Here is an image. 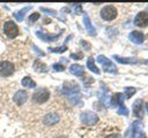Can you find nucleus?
<instances>
[{
  "label": "nucleus",
  "mask_w": 148,
  "mask_h": 138,
  "mask_svg": "<svg viewBox=\"0 0 148 138\" xmlns=\"http://www.w3.org/2000/svg\"><path fill=\"white\" fill-rule=\"evenodd\" d=\"M87 67H88V69H89L90 71H92V72H95V74H99V69L96 67L95 60H94L92 56L88 57V60H87Z\"/></svg>",
  "instance_id": "obj_19"
},
{
  "label": "nucleus",
  "mask_w": 148,
  "mask_h": 138,
  "mask_svg": "<svg viewBox=\"0 0 148 138\" xmlns=\"http://www.w3.org/2000/svg\"><path fill=\"white\" fill-rule=\"evenodd\" d=\"M118 114H120V115H128V109L124 106V105H120L119 107H118Z\"/></svg>",
  "instance_id": "obj_25"
},
{
  "label": "nucleus",
  "mask_w": 148,
  "mask_h": 138,
  "mask_svg": "<svg viewBox=\"0 0 148 138\" xmlns=\"http://www.w3.org/2000/svg\"><path fill=\"white\" fill-rule=\"evenodd\" d=\"M58 138H66V137H64V136H61V137H58Z\"/></svg>",
  "instance_id": "obj_32"
},
{
  "label": "nucleus",
  "mask_w": 148,
  "mask_h": 138,
  "mask_svg": "<svg viewBox=\"0 0 148 138\" xmlns=\"http://www.w3.org/2000/svg\"><path fill=\"white\" fill-rule=\"evenodd\" d=\"M113 57L116 59V61L124 63V64H134L139 62V59L136 57H119L118 55H113Z\"/></svg>",
  "instance_id": "obj_16"
},
{
  "label": "nucleus",
  "mask_w": 148,
  "mask_h": 138,
  "mask_svg": "<svg viewBox=\"0 0 148 138\" xmlns=\"http://www.w3.org/2000/svg\"><path fill=\"white\" fill-rule=\"evenodd\" d=\"M34 68H35V70H37V71H39V72H46V71H47L46 64H44V63L40 62L39 60H35V62H34Z\"/></svg>",
  "instance_id": "obj_21"
},
{
  "label": "nucleus",
  "mask_w": 148,
  "mask_h": 138,
  "mask_svg": "<svg viewBox=\"0 0 148 138\" xmlns=\"http://www.w3.org/2000/svg\"><path fill=\"white\" fill-rule=\"evenodd\" d=\"M40 10H42V12H44V13H46V14H50V15H52V16H56V15H57L56 10H52V9H49V8L40 7Z\"/></svg>",
  "instance_id": "obj_26"
},
{
  "label": "nucleus",
  "mask_w": 148,
  "mask_h": 138,
  "mask_svg": "<svg viewBox=\"0 0 148 138\" xmlns=\"http://www.w3.org/2000/svg\"><path fill=\"white\" fill-rule=\"evenodd\" d=\"M105 138H120V136H119L118 133H112V135H109V136H106Z\"/></svg>",
  "instance_id": "obj_30"
},
{
  "label": "nucleus",
  "mask_w": 148,
  "mask_h": 138,
  "mask_svg": "<svg viewBox=\"0 0 148 138\" xmlns=\"http://www.w3.org/2000/svg\"><path fill=\"white\" fill-rule=\"evenodd\" d=\"M62 93L73 102L79 103L80 101V86L74 82H66L62 85Z\"/></svg>",
  "instance_id": "obj_1"
},
{
  "label": "nucleus",
  "mask_w": 148,
  "mask_h": 138,
  "mask_svg": "<svg viewBox=\"0 0 148 138\" xmlns=\"http://www.w3.org/2000/svg\"><path fill=\"white\" fill-rule=\"evenodd\" d=\"M69 71H71V74L75 75V76H82L84 74V68L80 64H72L69 67Z\"/></svg>",
  "instance_id": "obj_18"
},
{
  "label": "nucleus",
  "mask_w": 148,
  "mask_h": 138,
  "mask_svg": "<svg viewBox=\"0 0 148 138\" xmlns=\"http://www.w3.org/2000/svg\"><path fill=\"white\" fill-rule=\"evenodd\" d=\"M43 122L46 125H53V124H56V123L59 122V115L57 113H53V112L52 113H49V114H46L44 116Z\"/></svg>",
  "instance_id": "obj_12"
},
{
  "label": "nucleus",
  "mask_w": 148,
  "mask_h": 138,
  "mask_svg": "<svg viewBox=\"0 0 148 138\" xmlns=\"http://www.w3.org/2000/svg\"><path fill=\"white\" fill-rule=\"evenodd\" d=\"M83 24H84V26H86V29H87V31H88L89 34H91V36H95L96 34V30H95L94 25L91 24L89 17L87 15H84V17H83Z\"/></svg>",
  "instance_id": "obj_17"
},
{
  "label": "nucleus",
  "mask_w": 148,
  "mask_h": 138,
  "mask_svg": "<svg viewBox=\"0 0 148 138\" xmlns=\"http://www.w3.org/2000/svg\"><path fill=\"white\" fill-rule=\"evenodd\" d=\"M38 18H39V14H38V13H32V14L29 16L28 22H29V24H32V23H35Z\"/></svg>",
  "instance_id": "obj_24"
},
{
  "label": "nucleus",
  "mask_w": 148,
  "mask_h": 138,
  "mask_svg": "<svg viewBox=\"0 0 148 138\" xmlns=\"http://www.w3.org/2000/svg\"><path fill=\"white\" fill-rule=\"evenodd\" d=\"M101 16H102V18H103L104 21H112V20H114L116 16H117V9H116L113 6L108 5V6H105V7L102 8V10H101Z\"/></svg>",
  "instance_id": "obj_5"
},
{
  "label": "nucleus",
  "mask_w": 148,
  "mask_h": 138,
  "mask_svg": "<svg viewBox=\"0 0 148 138\" xmlns=\"http://www.w3.org/2000/svg\"><path fill=\"white\" fill-rule=\"evenodd\" d=\"M71 57L75 59V60H80L83 57V54L82 53H73V54H71Z\"/></svg>",
  "instance_id": "obj_29"
},
{
  "label": "nucleus",
  "mask_w": 148,
  "mask_h": 138,
  "mask_svg": "<svg viewBox=\"0 0 148 138\" xmlns=\"http://www.w3.org/2000/svg\"><path fill=\"white\" fill-rule=\"evenodd\" d=\"M22 85L23 86H25V87H29V89H34V87H36V83L29 77V76H27V77H24V78H22Z\"/></svg>",
  "instance_id": "obj_22"
},
{
  "label": "nucleus",
  "mask_w": 148,
  "mask_h": 138,
  "mask_svg": "<svg viewBox=\"0 0 148 138\" xmlns=\"http://www.w3.org/2000/svg\"><path fill=\"white\" fill-rule=\"evenodd\" d=\"M128 38L131 41H133L134 44H142L143 40H145V36L142 32L140 31H132L130 34H128Z\"/></svg>",
  "instance_id": "obj_14"
},
{
  "label": "nucleus",
  "mask_w": 148,
  "mask_h": 138,
  "mask_svg": "<svg viewBox=\"0 0 148 138\" xmlns=\"http://www.w3.org/2000/svg\"><path fill=\"white\" fill-rule=\"evenodd\" d=\"M52 68H53L56 71H64V70H65V67L61 66L60 63H54V64L52 66Z\"/></svg>",
  "instance_id": "obj_28"
},
{
  "label": "nucleus",
  "mask_w": 148,
  "mask_h": 138,
  "mask_svg": "<svg viewBox=\"0 0 148 138\" xmlns=\"http://www.w3.org/2000/svg\"><path fill=\"white\" fill-rule=\"evenodd\" d=\"M14 72V66L8 61H1L0 62V76L8 77Z\"/></svg>",
  "instance_id": "obj_7"
},
{
  "label": "nucleus",
  "mask_w": 148,
  "mask_h": 138,
  "mask_svg": "<svg viewBox=\"0 0 148 138\" xmlns=\"http://www.w3.org/2000/svg\"><path fill=\"white\" fill-rule=\"evenodd\" d=\"M36 34H37L42 40H44V41H50V43H51V41L58 40V39H59V36L61 34V32L58 33V34H50V33H44V32H42V31H37Z\"/></svg>",
  "instance_id": "obj_13"
},
{
  "label": "nucleus",
  "mask_w": 148,
  "mask_h": 138,
  "mask_svg": "<svg viewBox=\"0 0 148 138\" xmlns=\"http://www.w3.org/2000/svg\"><path fill=\"white\" fill-rule=\"evenodd\" d=\"M133 114L134 116L139 117V118H142L143 116V101L141 99H138L134 101L133 103Z\"/></svg>",
  "instance_id": "obj_11"
},
{
  "label": "nucleus",
  "mask_w": 148,
  "mask_h": 138,
  "mask_svg": "<svg viewBox=\"0 0 148 138\" xmlns=\"http://www.w3.org/2000/svg\"><path fill=\"white\" fill-rule=\"evenodd\" d=\"M124 99H125V95L123 94V93H116V94H113L112 97H111V99H110V105L111 106H113V107H116V106H120V105H124Z\"/></svg>",
  "instance_id": "obj_15"
},
{
  "label": "nucleus",
  "mask_w": 148,
  "mask_h": 138,
  "mask_svg": "<svg viewBox=\"0 0 148 138\" xmlns=\"http://www.w3.org/2000/svg\"><path fill=\"white\" fill-rule=\"evenodd\" d=\"M67 49V46H62V47H59V48H49L50 52H58V53H61V52H65Z\"/></svg>",
  "instance_id": "obj_27"
},
{
  "label": "nucleus",
  "mask_w": 148,
  "mask_h": 138,
  "mask_svg": "<svg viewBox=\"0 0 148 138\" xmlns=\"http://www.w3.org/2000/svg\"><path fill=\"white\" fill-rule=\"evenodd\" d=\"M145 62H146V63H148V61H145Z\"/></svg>",
  "instance_id": "obj_33"
},
{
  "label": "nucleus",
  "mask_w": 148,
  "mask_h": 138,
  "mask_svg": "<svg viewBox=\"0 0 148 138\" xmlns=\"http://www.w3.org/2000/svg\"><path fill=\"white\" fill-rule=\"evenodd\" d=\"M80 120L82 123L87 124V125H94L97 123L98 121V116L97 114H95L94 112H90V110H87V112H83L81 115H80Z\"/></svg>",
  "instance_id": "obj_3"
},
{
  "label": "nucleus",
  "mask_w": 148,
  "mask_h": 138,
  "mask_svg": "<svg viewBox=\"0 0 148 138\" xmlns=\"http://www.w3.org/2000/svg\"><path fill=\"white\" fill-rule=\"evenodd\" d=\"M134 24L140 28H145L148 25V13L146 12H140L136 14L134 18Z\"/></svg>",
  "instance_id": "obj_8"
},
{
  "label": "nucleus",
  "mask_w": 148,
  "mask_h": 138,
  "mask_svg": "<svg viewBox=\"0 0 148 138\" xmlns=\"http://www.w3.org/2000/svg\"><path fill=\"white\" fill-rule=\"evenodd\" d=\"M27 99H28V93H27V91H24V90H18V91L14 94V97H13L14 102H15L16 105H18V106L23 105V103L27 101Z\"/></svg>",
  "instance_id": "obj_10"
},
{
  "label": "nucleus",
  "mask_w": 148,
  "mask_h": 138,
  "mask_svg": "<svg viewBox=\"0 0 148 138\" xmlns=\"http://www.w3.org/2000/svg\"><path fill=\"white\" fill-rule=\"evenodd\" d=\"M3 32L8 38H15L18 34V28L13 21H7L3 24Z\"/></svg>",
  "instance_id": "obj_4"
},
{
  "label": "nucleus",
  "mask_w": 148,
  "mask_h": 138,
  "mask_svg": "<svg viewBox=\"0 0 148 138\" xmlns=\"http://www.w3.org/2000/svg\"><path fill=\"white\" fill-rule=\"evenodd\" d=\"M97 61L102 64V68H103V70L105 72H110V74H117L118 72L116 66L111 62V60H109L104 55H98L97 56Z\"/></svg>",
  "instance_id": "obj_2"
},
{
  "label": "nucleus",
  "mask_w": 148,
  "mask_h": 138,
  "mask_svg": "<svg viewBox=\"0 0 148 138\" xmlns=\"http://www.w3.org/2000/svg\"><path fill=\"white\" fill-rule=\"evenodd\" d=\"M132 136L133 138H147L142 131V123L140 121H135L132 124Z\"/></svg>",
  "instance_id": "obj_9"
},
{
  "label": "nucleus",
  "mask_w": 148,
  "mask_h": 138,
  "mask_svg": "<svg viewBox=\"0 0 148 138\" xmlns=\"http://www.w3.org/2000/svg\"><path fill=\"white\" fill-rule=\"evenodd\" d=\"M124 91H125V98L130 99V98L135 93L136 90H135V87H125Z\"/></svg>",
  "instance_id": "obj_23"
},
{
  "label": "nucleus",
  "mask_w": 148,
  "mask_h": 138,
  "mask_svg": "<svg viewBox=\"0 0 148 138\" xmlns=\"http://www.w3.org/2000/svg\"><path fill=\"white\" fill-rule=\"evenodd\" d=\"M30 8H31V7H30V6H28V7L22 8V9H21V10H18V12H15V13H14V18H16V21H23L25 13H27Z\"/></svg>",
  "instance_id": "obj_20"
},
{
  "label": "nucleus",
  "mask_w": 148,
  "mask_h": 138,
  "mask_svg": "<svg viewBox=\"0 0 148 138\" xmlns=\"http://www.w3.org/2000/svg\"><path fill=\"white\" fill-rule=\"evenodd\" d=\"M146 108H147V113H148V102L146 103Z\"/></svg>",
  "instance_id": "obj_31"
},
{
  "label": "nucleus",
  "mask_w": 148,
  "mask_h": 138,
  "mask_svg": "<svg viewBox=\"0 0 148 138\" xmlns=\"http://www.w3.org/2000/svg\"><path fill=\"white\" fill-rule=\"evenodd\" d=\"M49 97L50 92L46 89H39L32 94V101L35 103H44L45 101H47Z\"/></svg>",
  "instance_id": "obj_6"
}]
</instances>
